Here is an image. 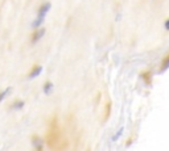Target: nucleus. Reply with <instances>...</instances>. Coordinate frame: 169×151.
I'll use <instances>...</instances> for the list:
<instances>
[{"mask_svg":"<svg viewBox=\"0 0 169 151\" xmlns=\"http://www.w3.org/2000/svg\"><path fill=\"white\" fill-rule=\"evenodd\" d=\"M50 3H44L41 7H40V11H38V15H37V17L40 19H45V15L49 12V9H50Z\"/></svg>","mask_w":169,"mask_h":151,"instance_id":"obj_1","label":"nucleus"},{"mask_svg":"<svg viewBox=\"0 0 169 151\" xmlns=\"http://www.w3.org/2000/svg\"><path fill=\"white\" fill-rule=\"evenodd\" d=\"M41 71H42V67L41 66H36L35 68H33V71L29 74V79H33V78H36V76H38L40 74H41Z\"/></svg>","mask_w":169,"mask_h":151,"instance_id":"obj_2","label":"nucleus"},{"mask_svg":"<svg viewBox=\"0 0 169 151\" xmlns=\"http://www.w3.org/2000/svg\"><path fill=\"white\" fill-rule=\"evenodd\" d=\"M44 33H45V30H44V29H40L38 32H36L35 34H33V37H32V42H33V44H35V42H37L38 39L41 38L42 36H44Z\"/></svg>","mask_w":169,"mask_h":151,"instance_id":"obj_3","label":"nucleus"},{"mask_svg":"<svg viewBox=\"0 0 169 151\" xmlns=\"http://www.w3.org/2000/svg\"><path fill=\"white\" fill-rule=\"evenodd\" d=\"M52 90H53V84L50 83V81H48V83L44 85V92H45L46 95H49L52 92Z\"/></svg>","mask_w":169,"mask_h":151,"instance_id":"obj_4","label":"nucleus"},{"mask_svg":"<svg viewBox=\"0 0 169 151\" xmlns=\"http://www.w3.org/2000/svg\"><path fill=\"white\" fill-rule=\"evenodd\" d=\"M169 67V54L167 55V57H165V59L163 61V64H161V70H167V68Z\"/></svg>","mask_w":169,"mask_h":151,"instance_id":"obj_5","label":"nucleus"},{"mask_svg":"<svg viewBox=\"0 0 169 151\" xmlns=\"http://www.w3.org/2000/svg\"><path fill=\"white\" fill-rule=\"evenodd\" d=\"M9 92H11V88H7V90L5 91H3L2 92V93H0V103H2V101L3 100H4V97L7 96V95H8L9 93Z\"/></svg>","mask_w":169,"mask_h":151,"instance_id":"obj_6","label":"nucleus"},{"mask_svg":"<svg viewBox=\"0 0 169 151\" xmlns=\"http://www.w3.org/2000/svg\"><path fill=\"white\" fill-rule=\"evenodd\" d=\"M23 105H24L23 103H17V104H15V108H21Z\"/></svg>","mask_w":169,"mask_h":151,"instance_id":"obj_7","label":"nucleus"},{"mask_svg":"<svg viewBox=\"0 0 169 151\" xmlns=\"http://www.w3.org/2000/svg\"><path fill=\"white\" fill-rule=\"evenodd\" d=\"M165 29H169V20H167V22H165Z\"/></svg>","mask_w":169,"mask_h":151,"instance_id":"obj_8","label":"nucleus"}]
</instances>
